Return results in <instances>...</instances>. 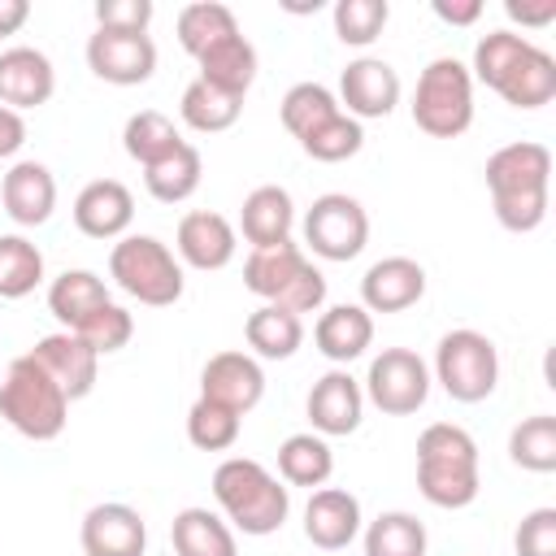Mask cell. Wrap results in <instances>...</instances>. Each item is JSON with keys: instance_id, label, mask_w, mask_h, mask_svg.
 <instances>
[{"instance_id": "cell-30", "label": "cell", "mask_w": 556, "mask_h": 556, "mask_svg": "<svg viewBox=\"0 0 556 556\" xmlns=\"http://www.w3.org/2000/svg\"><path fill=\"white\" fill-rule=\"evenodd\" d=\"M278 473L287 486H326V478L334 473V452L321 434L313 430H300L291 439H282L278 447Z\"/></svg>"}, {"instance_id": "cell-36", "label": "cell", "mask_w": 556, "mask_h": 556, "mask_svg": "<svg viewBox=\"0 0 556 556\" xmlns=\"http://www.w3.org/2000/svg\"><path fill=\"white\" fill-rule=\"evenodd\" d=\"M43 282V252L26 235H0V300H22Z\"/></svg>"}, {"instance_id": "cell-14", "label": "cell", "mask_w": 556, "mask_h": 556, "mask_svg": "<svg viewBox=\"0 0 556 556\" xmlns=\"http://www.w3.org/2000/svg\"><path fill=\"white\" fill-rule=\"evenodd\" d=\"M78 539H83V552H87V556H143V547H148V526H143L139 508L109 500V504L87 508Z\"/></svg>"}, {"instance_id": "cell-23", "label": "cell", "mask_w": 556, "mask_h": 556, "mask_svg": "<svg viewBox=\"0 0 556 556\" xmlns=\"http://www.w3.org/2000/svg\"><path fill=\"white\" fill-rule=\"evenodd\" d=\"M291 226H295V204H291V191L278 187V182H265L256 191L243 195V208H239V230L252 248H278L291 239Z\"/></svg>"}, {"instance_id": "cell-28", "label": "cell", "mask_w": 556, "mask_h": 556, "mask_svg": "<svg viewBox=\"0 0 556 556\" xmlns=\"http://www.w3.org/2000/svg\"><path fill=\"white\" fill-rule=\"evenodd\" d=\"M513 109H543L556 96V56L530 43V52L508 70V78L495 87Z\"/></svg>"}, {"instance_id": "cell-10", "label": "cell", "mask_w": 556, "mask_h": 556, "mask_svg": "<svg viewBox=\"0 0 556 556\" xmlns=\"http://www.w3.org/2000/svg\"><path fill=\"white\" fill-rule=\"evenodd\" d=\"M87 65L96 78L113 87H139L156 70V43L152 35H126V30H100L87 39Z\"/></svg>"}, {"instance_id": "cell-20", "label": "cell", "mask_w": 556, "mask_h": 556, "mask_svg": "<svg viewBox=\"0 0 556 556\" xmlns=\"http://www.w3.org/2000/svg\"><path fill=\"white\" fill-rule=\"evenodd\" d=\"M486 187L491 195H521V191H547L552 182V152L534 139L508 143L486 156Z\"/></svg>"}, {"instance_id": "cell-9", "label": "cell", "mask_w": 556, "mask_h": 556, "mask_svg": "<svg viewBox=\"0 0 556 556\" xmlns=\"http://www.w3.org/2000/svg\"><path fill=\"white\" fill-rule=\"evenodd\" d=\"M365 400L387 417H408L430 395V369L413 348H382L365 374Z\"/></svg>"}, {"instance_id": "cell-22", "label": "cell", "mask_w": 556, "mask_h": 556, "mask_svg": "<svg viewBox=\"0 0 556 556\" xmlns=\"http://www.w3.org/2000/svg\"><path fill=\"white\" fill-rule=\"evenodd\" d=\"M0 200L17 226H43L56 208V178L43 161H17L0 182Z\"/></svg>"}, {"instance_id": "cell-39", "label": "cell", "mask_w": 556, "mask_h": 556, "mask_svg": "<svg viewBox=\"0 0 556 556\" xmlns=\"http://www.w3.org/2000/svg\"><path fill=\"white\" fill-rule=\"evenodd\" d=\"M282 126L295 135V139H304L308 130H317L321 122H330L334 113H343L339 109V100H334V91L330 87H321V83H295L287 96H282Z\"/></svg>"}, {"instance_id": "cell-27", "label": "cell", "mask_w": 556, "mask_h": 556, "mask_svg": "<svg viewBox=\"0 0 556 556\" xmlns=\"http://www.w3.org/2000/svg\"><path fill=\"white\" fill-rule=\"evenodd\" d=\"M200 174H204L200 148L182 139L174 152H165L161 161H152V165L143 169V187H148V195L161 200V204H182L187 195H195Z\"/></svg>"}, {"instance_id": "cell-31", "label": "cell", "mask_w": 556, "mask_h": 556, "mask_svg": "<svg viewBox=\"0 0 556 556\" xmlns=\"http://www.w3.org/2000/svg\"><path fill=\"white\" fill-rule=\"evenodd\" d=\"M100 304H109V287H104V278L91 274V269H65V274H56L52 287H48V308H52V317H56L65 330H74V326H78L87 313H96Z\"/></svg>"}, {"instance_id": "cell-29", "label": "cell", "mask_w": 556, "mask_h": 556, "mask_svg": "<svg viewBox=\"0 0 556 556\" xmlns=\"http://www.w3.org/2000/svg\"><path fill=\"white\" fill-rule=\"evenodd\" d=\"M243 339H248V348H252L256 356H265V361H287V356H295L300 343H304V321H300L295 313H287V308L261 304L256 313H248Z\"/></svg>"}, {"instance_id": "cell-33", "label": "cell", "mask_w": 556, "mask_h": 556, "mask_svg": "<svg viewBox=\"0 0 556 556\" xmlns=\"http://www.w3.org/2000/svg\"><path fill=\"white\" fill-rule=\"evenodd\" d=\"M230 35H239V22H235V9L222 0H195L178 13V43L191 56H200L204 48H213L217 39H230Z\"/></svg>"}, {"instance_id": "cell-47", "label": "cell", "mask_w": 556, "mask_h": 556, "mask_svg": "<svg viewBox=\"0 0 556 556\" xmlns=\"http://www.w3.org/2000/svg\"><path fill=\"white\" fill-rule=\"evenodd\" d=\"M504 13H508L513 22L539 30V26L556 22V0H504Z\"/></svg>"}, {"instance_id": "cell-19", "label": "cell", "mask_w": 556, "mask_h": 556, "mask_svg": "<svg viewBox=\"0 0 556 556\" xmlns=\"http://www.w3.org/2000/svg\"><path fill=\"white\" fill-rule=\"evenodd\" d=\"M135 222V195L117 178H96L74 200V226L87 239H122Z\"/></svg>"}, {"instance_id": "cell-6", "label": "cell", "mask_w": 556, "mask_h": 556, "mask_svg": "<svg viewBox=\"0 0 556 556\" xmlns=\"http://www.w3.org/2000/svg\"><path fill=\"white\" fill-rule=\"evenodd\" d=\"M413 122L430 139H456L473 122V78L456 56H434L413 91Z\"/></svg>"}, {"instance_id": "cell-41", "label": "cell", "mask_w": 556, "mask_h": 556, "mask_svg": "<svg viewBox=\"0 0 556 556\" xmlns=\"http://www.w3.org/2000/svg\"><path fill=\"white\" fill-rule=\"evenodd\" d=\"M300 148H304L313 161L339 165V161H348V156H356V152L365 148V130H361V122H356V117L334 113L330 122H321L317 130H308V135L300 139Z\"/></svg>"}, {"instance_id": "cell-34", "label": "cell", "mask_w": 556, "mask_h": 556, "mask_svg": "<svg viewBox=\"0 0 556 556\" xmlns=\"http://www.w3.org/2000/svg\"><path fill=\"white\" fill-rule=\"evenodd\" d=\"M426 526L413 513H378L365 526V556H426Z\"/></svg>"}, {"instance_id": "cell-17", "label": "cell", "mask_w": 556, "mask_h": 556, "mask_svg": "<svg viewBox=\"0 0 556 556\" xmlns=\"http://www.w3.org/2000/svg\"><path fill=\"white\" fill-rule=\"evenodd\" d=\"M30 356H35V361L43 365V374L65 391V400H83V395H91L100 356H96L74 330L43 334V339L30 348Z\"/></svg>"}, {"instance_id": "cell-16", "label": "cell", "mask_w": 556, "mask_h": 556, "mask_svg": "<svg viewBox=\"0 0 556 556\" xmlns=\"http://www.w3.org/2000/svg\"><path fill=\"white\" fill-rule=\"evenodd\" d=\"M56 91V70L39 48H4L0 52V104L22 113V109H39L48 104Z\"/></svg>"}, {"instance_id": "cell-12", "label": "cell", "mask_w": 556, "mask_h": 556, "mask_svg": "<svg viewBox=\"0 0 556 556\" xmlns=\"http://www.w3.org/2000/svg\"><path fill=\"white\" fill-rule=\"evenodd\" d=\"M200 395L230 408V413H252L265 395V369L248 352H217L200 369Z\"/></svg>"}, {"instance_id": "cell-32", "label": "cell", "mask_w": 556, "mask_h": 556, "mask_svg": "<svg viewBox=\"0 0 556 556\" xmlns=\"http://www.w3.org/2000/svg\"><path fill=\"white\" fill-rule=\"evenodd\" d=\"M178 113H182V122H187L191 130L217 135V130H230V126L239 122L243 100H239V96H226V91H217V87H208L204 78H195V83H187V91H182V100H178Z\"/></svg>"}, {"instance_id": "cell-42", "label": "cell", "mask_w": 556, "mask_h": 556, "mask_svg": "<svg viewBox=\"0 0 556 556\" xmlns=\"http://www.w3.org/2000/svg\"><path fill=\"white\" fill-rule=\"evenodd\" d=\"M74 334L96 352V356H109V352H122L126 343H130V334H135V317L122 308V304H100L96 313H87L78 326H74Z\"/></svg>"}, {"instance_id": "cell-18", "label": "cell", "mask_w": 556, "mask_h": 556, "mask_svg": "<svg viewBox=\"0 0 556 556\" xmlns=\"http://www.w3.org/2000/svg\"><path fill=\"white\" fill-rule=\"evenodd\" d=\"M304 534L321 552H343L361 534V500L343 486H317L304 504Z\"/></svg>"}, {"instance_id": "cell-1", "label": "cell", "mask_w": 556, "mask_h": 556, "mask_svg": "<svg viewBox=\"0 0 556 556\" xmlns=\"http://www.w3.org/2000/svg\"><path fill=\"white\" fill-rule=\"evenodd\" d=\"M478 443L465 426L434 421L417 434V491L434 508H469L478 500Z\"/></svg>"}, {"instance_id": "cell-13", "label": "cell", "mask_w": 556, "mask_h": 556, "mask_svg": "<svg viewBox=\"0 0 556 556\" xmlns=\"http://www.w3.org/2000/svg\"><path fill=\"white\" fill-rule=\"evenodd\" d=\"M308 421H313V434L321 439H339V434H352L361 426V413H365V391L361 382L348 374V369H330L313 382L308 391Z\"/></svg>"}, {"instance_id": "cell-50", "label": "cell", "mask_w": 556, "mask_h": 556, "mask_svg": "<svg viewBox=\"0 0 556 556\" xmlns=\"http://www.w3.org/2000/svg\"><path fill=\"white\" fill-rule=\"evenodd\" d=\"M30 17V4L26 0H0V39L4 35H17Z\"/></svg>"}, {"instance_id": "cell-49", "label": "cell", "mask_w": 556, "mask_h": 556, "mask_svg": "<svg viewBox=\"0 0 556 556\" xmlns=\"http://www.w3.org/2000/svg\"><path fill=\"white\" fill-rule=\"evenodd\" d=\"M22 143H26V122H22V113H13V109L0 104V161L13 156Z\"/></svg>"}, {"instance_id": "cell-24", "label": "cell", "mask_w": 556, "mask_h": 556, "mask_svg": "<svg viewBox=\"0 0 556 556\" xmlns=\"http://www.w3.org/2000/svg\"><path fill=\"white\" fill-rule=\"evenodd\" d=\"M313 343L326 361L343 369L348 361L365 356V348L374 343V317L361 304H330L313 326Z\"/></svg>"}, {"instance_id": "cell-35", "label": "cell", "mask_w": 556, "mask_h": 556, "mask_svg": "<svg viewBox=\"0 0 556 556\" xmlns=\"http://www.w3.org/2000/svg\"><path fill=\"white\" fill-rule=\"evenodd\" d=\"M182 143V135L174 130V122L161 113V109H139L126 117V130H122V148L130 161H139L143 169L152 161H161L165 152H174Z\"/></svg>"}, {"instance_id": "cell-25", "label": "cell", "mask_w": 556, "mask_h": 556, "mask_svg": "<svg viewBox=\"0 0 556 556\" xmlns=\"http://www.w3.org/2000/svg\"><path fill=\"white\" fill-rule=\"evenodd\" d=\"M200 65V78L226 96H248L252 78H256V48L243 39V35H230V39H217L213 48H204L195 56Z\"/></svg>"}, {"instance_id": "cell-11", "label": "cell", "mask_w": 556, "mask_h": 556, "mask_svg": "<svg viewBox=\"0 0 556 556\" xmlns=\"http://www.w3.org/2000/svg\"><path fill=\"white\" fill-rule=\"evenodd\" d=\"M339 109L348 104V117H387L400 104V74L382 56H356L339 74Z\"/></svg>"}, {"instance_id": "cell-7", "label": "cell", "mask_w": 556, "mask_h": 556, "mask_svg": "<svg viewBox=\"0 0 556 556\" xmlns=\"http://www.w3.org/2000/svg\"><path fill=\"white\" fill-rule=\"evenodd\" d=\"M434 382L456 404H478L500 382V352L482 330H447L434 348Z\"/></svg>"}, {"instance_id": "cell-2", "label": "cell", "mask_w": 556, "mask_h": 556, "mask_svg": "<svg viewBox=\"0 0 556 556\" xmlns=\"http://www.w3.org/2000/svg\"><path fill=\"white\" fill-rule=\"evenodd\" d=\"M213 500L222 504L230 530H243L252 539L282 530L291 513V491L252 456H230L213 469Z\"/></svg>"}, {"instance_id": "cell-43", "label": "cell", "mask_w": 556, "mask_h": 556, "mask_svg": "<svg viewBox=\"0 0 556 556\" xmlns=\"http://www.w3.org/2000/svg\"><path fill=\"white\" fill-rule=\"evenodd\" d=\"M330 17H334V35L343 43L365 48V43H374L382 35L391 9H387V0H339Z\"/></svg>"}, {"instance_id": "cell-40", "label": "cell", "mask_w": 556, "mask_h": 556, "mask_svg": "<svg viewBox=\"0 0 556 556\" xmlns=\"http://www.w3.org/2000/svg\"><path fill=\"white\" fill-rule=\"evenodd\" d=\"M239 426H243L239 413H230V408H222V404H213L204 395L187 408V439L200 452H226V447H235L239 443Z\"/></svg>"}, {"instance_id": "cell-15", "label": "cell", "mask_w": 556, "mask_h": 556, "mask_svg": "<svg viewBox=\"0 0 556 556\" xmlns=\"http://www.w3.org/2000/svg\"><path fill=\"white\" fill-rule=\"evenodd\" d=\"M426 295V269L413 256H382L361 278L365 313H404Z\"/></svg>"}, {"instance_id": "cell-38", "label": "cell", "mask_w": 556, "mask_h": 556, "mask_svg": "<svg viewBox=\"0 0 556 556\" xmlns=\"http://www.w3.org/2000/svg\"><path fill=\"white\" fill-rule=\"evenodd\" d=\"M530 52V39L526 35H517V30H486L482 39H478V48H473V70H469V78H478V83H486L491 91L508 78V70L521 61Z\"/></svg>"}, {"instance_id": "cell-45", "label": "cell", "mask_w": 556, "mask_h": 556, "mask_svg": "<svg viewBox=\"0 0 556 556\" xmlns=\"http://www.w3.org/2000/svg\"><path fill=\"white\" fill-rule=\"evenodd\" d=\"M517 556H556V508H534L513 534Z\"/></svg>"}, {"instance_id": "cell-8", "label": "cell", "mask_w": 556, "mask_h": 556, "mask_svg": "<svg viewBox=\"0 0 556 556\" xmlns=\"http://www.w3.org/2000/svg\"><path fill=\"white\" fill-rule=\"evenodd\" d=\"M304 243L321 261H352L369 243V213L361 208L356 195L326 191L304 213Z\"/></svg>"}, {"instance_id": "cell-44", "label": "cell", "mask_w": 556, "mask_h": 556, "mask_svg": "<svg viewBox=\"0 0 556 556\" xmlns=\"http://www.w3.org/2000/svg\"><path fill=\"white\" fill-rule=\"evenodd\" d=\"M491 208L500 217L504 230L513 235H530L543 226L547 217V191H521V195H491Z\"/></svg>"}, {"instance_id": "cell-5", "label": "cell", "mask_w": 556, "mask_h": 556, "mask_svg": "<svg viewBox=\"0 0 556 556\" xmlns=\"http://www.w3.org/2000/svg\"><path fill=\"white\" fill-rule=\"evenodd\" d=\"M109 278L148 308L182 300V265L156 235H122L109 252Z\"/></svg>"}, {"instance_id": "cell-4", "label": "cell", "mask_w": 556, "mask_h": 556, "mask_svg": "<svg viewBox=\"0 0 556 556\" xmlns=\"http://www.w3.org/2000/svg\"><path fill=\"white\" fill-rule=\"evenodd\" d=\"M0 417L22 434V439H35V443H48L65 430L70 421V400L65 391L43 374V365L26 352L17 356L9 369H4V382H0Z\"/></svg>"}, {"instance_id": "cell-3", "label": "cell", "mask_w": 556, "mask_h": 556, "mask_svg": "<svg viewBox=\"0 0 556 556\" xmlns=\"http://www.w3.org/2000/svg\"><path fill=\"white\" fill-rule=\"evenodd\" d=\"M243 287L261 295L274 308L287 313H317L326 304V274L300 252V243H278V248H252L243 261Z\"/></svg>"}, {"instance_id": "cell-26", "label": "cell", "mask_w": 556, "mask_h": 556, "mask_svg": "<svg viewBox=\"0 0 556 556\" xmlns=\"http://www.w3.org/2000/svg\"><path fill=\"white\" fill-rule=\"evenodd\" d=\"M169 539H174V556H239L230 521H222L217 513H208L200 504L174 513Z\"/></svg>"}, {"instance_id": "cell-21", "label": "cell", "mask_w": 556, "mask_h": 556, "mask_svg": "<svg viewBox=\"0 0 556 556\" xmlns=\"http://www.w3.org/2000/svg\"><path fill=\"white\" fill-rule=\"evenodd\" d=\"M174 243H178V256H182L191 269H204V274H208V269H226V265L235 261L239 235H235V226H230L222 213L195 208V213H187V217L178 222Z\"/></svg>"}, {"instance_id": "cell-37", "label": "cell", "mask_w": 556, "mask_h": 556, "mask_svg": "<svg viewBox=\"0 0 556 556\" xmlns=\"http://www.w3.org/2000/svg\"><path fill=\"white\" fill-rule=\"evenodd\" d=\"M508 456H513V465H521L530 473H552L556 469V417L534 413V417L517 421L508 434Z\"/></svg>"}, {"instance_id": "cell-48", "label": "cell", "mask_w": 556, "mask_h": 556, "mask_svg": "<svg viewBox=\"0 0 556 556\" xmlns=\"http://www.w3.org/2000/svg\"><path fill=\"white\" fill-rule=\"evenodd\" d=\"M430 9H434V17L447 22V26H473V22L482 17V0H434Z\"/></svg>"}, {"instance_id": "cell-46", "label": "cell", "mask_w": 556, "mask_h": 556, "mask_svg": "<svg viewBox=\"0 0 556 556\" xmlns=\"http://www.w3.org/2000/svg\"><path fill=\"white\" fill-rule=\"evenodd\" d=\"M148 22H152V0H100L96 4V26L100 30L148 35Z\"/></svg>"}]
</instances>
